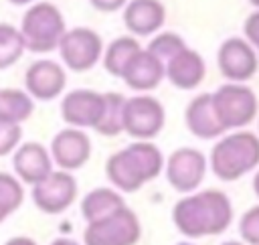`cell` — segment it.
<instances>
[{
	"mask_svg": "<svg viewBox=\"0 0 259 245\" xmlns=\"http://www.w3.org/2000/svg\"><path fill=\"white\" fill-rule=\"evenodd\" d=\"M172 221L188 239L221 235L233 223V205L231 198L217 188H206L192 194L188 192L174 205Z\"/></svg>",
	"mask_w": 259,
	"mask_h": 245,
	"instance_id": "obj_1",
	"label": "cell"
},
{
	"mask_svg": "<svg viewBox=\"0 0 259 245\" xmlns=\"http://www.w3.org/2000/svg\"><path fill=\"white\" fill-rule=\"evenodd\" d=\"M164 162V154L158 146L146 140H136L107 158L105 176L119 192H136L146 182L160 176Z\"/></svg>",
	"mask_w": 259,
	"mask_h": 245,
	"instance_id": "obj_2",
	"label": "cell"
},
{
	"mask_svg": "<svg viewBox=\"0 0 259 245\" xmlns=\"http://www.w3.org/2000/svg\"><path fill=\"white\" fill-rule=\"evenodd\" d=\"M212 174L223 182H233L259 166V136L247 130L223 134L208 156Z\"/></svg>",
	"mask_w": 259,
	"mask_h": 245,
	"instance_id": "obj_3",
	"label": "cell"
},
{
	"mask_svg": "<svg viewBox=\"0 0 259 245\" xmlns=\"http://www.w3.org/2000/svg\"><path fill=\"white\" fill-rule=\"evenodd\" d=\"M24 47L30 53H51L59 47L65 34V18L61 10L51 2H32L22 14L18 26Z\"/></svg>",
	"mask_w": 259,
	"mask_h": 245,
	"instance_id": "obj_4",
	"label": "cell"
},
{
	"mask_svg": "<svg viewBox=\"0 0 259 245\" xmlns=\"http://www.w3.org/2000/svg\"><path fill=\"white\" fill-rule=\"evenodd\" d=\"M212 109L221 126L229 130H239L249 126L257 115V95L245 83H225L210 93Z\"/></svg>",
	"mask_w": 259,
	"mask_h": 245,
	"instance_id": "obj_5",
	"label": "cell"
},
{
	"mask_svg": "<svg viewBox=\"0 0 259 245\" xmlns=\"http://www.w3.org/2000/svg\"><path fill=\"white\" fill-rule=\"evenodd\" d=\"M140 237V219L127 207H121L103 219L87 223L83 231L85 245H136Z\"/></svg>",
	"mask_w": 259,
	"mask_h": 245,
	"instance_id": "obj_6",
	"label": "cell"
},
{
	"mask_svg": "<svg viewBox=\"0 0 259 245\" xmlns=\"http://www.w3.org/2000/svg\"><path fill=\"white\" fill-rule=\"evenodd\" d=\"M59 55L67 69L75 73H83L93 69L103 55V40L99 32L87 26H75L71 30H65V34L59 40Z\"/></svg>",
	"mask_w": 259,
	"mask_h": 245,
	"instance_id": "obj_7",
	"label": "cell"
},
{
	"mask_svg": "<svg viewBox=\"0 0 259 245\" xmlns=\"http://www.w3.org/2000/svg\"><path fill=\"white\" fill-rule=\"evenodd\" d=\"M166 121L164 105L152 95H136L123 103V132L136 140L150 142Z\"/></svg>",
	"mask_w": 259,
	"mask_h": 245,
	"instance_id": "obj_8",
	"label": "cell"
},
{
	"mask_svg": "<svg viewBox=\"0 0 259 245\" xmlns=\"http://www.w3.org/2000/svg\"><path fill=\"white\" fill-rule=\"evenodd\" d=\"M77 198V180L67 170H53L40 182L32 184V202L47 215L67 211Z\"/></svg>",
	"mask_w": 259,
	"mask_h": 245,
	"instance_id": "obj_9",
	"label": "cell"
},
{
	"mask_svg": "<svg viewBox=\"0 0 259 245\" xmlns=\"http://www.w3.org/2000/svg\"><path fill=\"white\" fill-rule=\"evenodd\" d=\"M217 65L221 75L231 83H245L257 73L259 57L243 36H229L219 47Z\"/></svg>",
	"mask_w": 259,
	"mask_h": 245,
	"instance_id": "obj_10",
	"label": "cell"
},
{
	"mask_svg": "<svg viewBox=\"0 0 259 245\" xmlns=\"http://www.w3.org/2000/svg\"><path fill=\"white\" fill-rule=\"evenodd\" d=\"M206 158L196 148H178L164 162L166 178L170 186L178 192H192L198 188L206 174Z\"/></svg>",
	"mask_w": 259,
	"mask_h": 245,
	"instance_id": "obj_11",
	"label": "cell"
},
{
	"mask_svg": "<svg viewBox=\"0 0 259 245\" xmlns=\"http://www.w3.org/2000/svg\"><path fill=\"white\" fill-rule=\"evenodd\" d=\"M51 158L59 170H79L91 158V140L81 128H65L51 142Z\"/></svg>",
	"mask_w": 259,
	"mask_h": 245,
	"instance_id": "obj_12",
	"label": "cell"
},
{
	"mask_svg": "<svg viewBox=\"0 0 259 245\" xmlns=\"http://www.w3.org/2000/svg\"><path fill=\"white\" fill-rule=\"evenodd\" d=\"M67 85L65 69L53 59H38L30 63L24 73V91L36 101L57 99Z\"/></svg>",
	"mask_w": 259,
	"mask_h": 245,
	"instance_id": "obj_13",
	"label": "cell"
},
{
	"mask_svg": "<svg viewBox=\"0 0 259 245\" xmlns=\"http://www.w3.org/2000/svg\"><path fill=\"white\" fill-rule=\"evenodd\" d=\"M105 107V93H97L91 89H73L61 101V117L73 128H91L101 119Z\"/></svg>",
	"mask_w": 259,
	"mask_h": 245,
	"instance_id": "obj_14",
	"label": "cell"
},
{
	"mask_svg": "<svg viewBox=\"0 0 259 245\" xmlns=\"http://www.w3.org/2000/svg\"><path fill=\"white\" fill-rule=\"evenodd\" d=\"M12 166L16 178L24 184H36L53 172L51 152L38 142H24L12 154Z\"/></svg>",
	"mask_w": 259,
	"mask_h": 245,
	"instance_id": "obj_15",
	"label": "cell"
},
{
	"mask_svg": "<svg viewBox=\"0 0 259 245\" xmlns=\"http://www.w3.org/2000/svg\"><path fill=\"white\" fill-rule=\"evenodd\" d=\"M166 22V8L160 0H127L123 6V24L132 36L156 34Z\"/></svg>",
	"mask_w": 259,
	"mask_h": 245,
	"instance_id": "obj_16",
	"label": "cell"
},
{
	"mask_svg": "<svg viewBox=\"0 0 259 245\" xmlns=\"http://www.w3.org/2000/svg\"><path fill=\"white\" fill-rule=\"evenodd\" d=\"M206 65L200 53L194 49L184 47L180 53H176L172 59L164 63V77L176 87V89H194L204 81Z\"/></svg>",
	"mask_w": 259,
	"mask_h": 245,
	"instance_id": "obj_17",
	"label": "cell"
},
{
	"mask_svg": "<svg viewBox=\"0 0 259 245\" xmlns=\"http://www.w3.org/2000/svg\"><path fill=\"white\" fill-rule=\"evenodd\" d=\"M121 79L134 91L156 89L164 79V63L148 49H140L127 63Z\"/></svg>",
	"mask_w": 259,
	"mask_h": 245,
	"instance_id": "obj_18",
	"label": "cell"
},
{
	"mask_svg": "<svg viewBox=\"0 0 259 245\" xmlns=\"http://www.w3.org/2000/svg\"><path fill=\"white\" fill-rule=\"evenodd\" d=\"M184 121H186L188 132L200 140H212V138H221L223 134H227V130L221 126L212 109L210 93H200L186 105Z\"/></svg>",
	"mask_w": 259,
	"mask_h": 245,
	"instance_id": "obj_19",
	"label": "cell"
},
{
	"mask_svg": "<svg viewBox=\"0 0 259 245\" xmlns=\"http://www.w3.org/2000/svg\"><path fill=\"white\" fill-rule=\"evenodd\" d=\"M121 207H125V200L117 188L99 186V188H93L91 192H87L83 196L81 215L87 223H91V221H97V219H103V217L115 213Z\"/></svg>",
	"mask_w": 259,
	"mask_h": 245,
	"instance_id": "obj_20",
	"label": "cell"
},
{
	"mask_svg": "<svg viewBox=\"0 0 259 245\" xmlns=\"http://www.w3.org/2000/svg\"><path fill=\"white\" fill-rule=\"evenodd\" d=\"M140 49H142V47H140L138 38L132 36V34L113 38V40L105 47V51H103V55H101V61H103L105 71H107L109 75L121 79V75H123L127 63L134 59V55H136Z\"/></svg>",
	"mask_w": 259,
	"mask_h": 245,
	"instance_id": "obj_21",
	"label": "cell"
},
{
	"mask_svg": "<svg viewBox=\"0 0 259 245\" xmlns=\"http://www.w3.org/2000/svg\"><path fill=\"white\" fill-rule=\"evenodd\" d=\"M34 111V99L24 89H0V121L22 124Z\"/></svg>",
	"mask_w": 259,
	"mask_h": 245,
	"instance_id": "obj_22",
	"label": "cell"
},
{
	"mask_svg": "<svg viewBox=\"0 0 259 245\" xmlns=\"http://www.w3.org/2000/svg\"><path fill=\"white\" fill-rule=\"evenodd\" d=\"M123 103H125V97L121 93H115V91L105 93V107L99 124L95 126L97 134L113 138L123 132Z\"/></svg>",
	"mask_w": 259,
	"mask_h": 245,
	"instance_id": "obj_23",
	"label": "cell"
},
{
	"mask_svg": "<svg viewBox=\"0 0 259 245\" xmlns=\"http://www.w3.org/2000/svg\"><path fill=\"white\" fill-rule=\"evenodd\" d=\"M24 51H26V47H24L18 26L0 22V71L18 63L20 57L24 55Z\"/></svg>",
	"mask_w": 259,
	"mask_h": 245,
	"instance_id": "obj_24",
	"label": "cell"
},
{
	"mask_svg": "<svg viewBox=\"0 0 259 245\" xmlns=\"http://www.w3.org/2000/svg\"><path fill=\"white\" fill-rule=\"evenodd\" d=\"M24 200L22 182L8 172H0V223H4L12 213L20 209Z\"/></svg>",
	"mask_w": 259,
	"mask_h": 245,
	"instance_id": "obj_25",
	"label": "cell"
},
{
	"mask_svg": "<svg viewBox=\"0 0 259 245\" xmlns=\"http://www.w3.org/2000/svg\"><path fill=\"white\" fill-rule=\"evenodd\" d=\"M186 47L184 38L178 32H158L150 43H148V51L154 53L162 63H166L168 59H172L176 53H180Z\"/></svg>",
	"mask_w": 259,
	"mask_h": 245,
	"instance_id": "obj_26",
	"label": "cell"
},
{
	"mask_svg": "<svg viewBox=\"0 0 259 245\" xmlns=\"http://www.w3.org/2000/svg\"><path fill=\"white\" fill-rule=\"evenodd\" d=\"M239 235L245 245H259V205L247 209L239 219Z\"/></svg>",
	"mask_w": 259,
	"mask_h": 245,
	"instance_id": "obj_27",
	"label": "cell"
},
{
	"mask_svg": "<svg viewBox=\"0 0 259 245\" xmlns=\"http://www.w3.org/2000/svg\"><path fill=\"white\" fill-rule=\"evenodd\" d=\"M22 140V128L20 124H8L0 121V156H8L20 146Z\"/></svg>",
	"mask_w": 259,
	"mask_h": 245,
	"instance_id": "obj_28",
	"label": "cell"
},
{
	"mask_svg": "<svg viewBox=\"0 0 259 245\" xmlns=\"http://www.w3.org/2000/svg\"><path fill=\"white\" fill-rule=\"evenodd\" d=\"M243 34H245L243 38L247 43H251V47L259 53V8L245 18V22H243Z\"/></svg>",
	"mask_w": 259,
	"mask_h": 245,
	"instance_id": "obj_29",
	"label": "cell"
},
{
	"mask_svg": "<svg viewBox=\"0 0 259 245\" xmlns=\"http://www.w3.org/2000/svg\"><path fill=\"white\" fill-rule=\"evenodd\" d=\"M89 4L99 12H117L127 4V0H89Z\"/></svg>",
	"mask_w": 259,
	"mask_h": 245,
	"instance_id": "obj_30",
	"label": "cell"
},
{
	"mask_svg": "<svg viewBox=\"0 0 259 245\" xmlns=\"http://www.w3.org/2000/svg\"><path fill=\"white\" fill-rule=\"evenodd\" d=\"M4 245H36V241H34V239H30V237L18 235V237H12V239H8Z\"/></svg>",
	"mask_w": 259,
	"mask_h": 245,
	"instance_id": "obj_31",
	"label": "cell"
},
{
	"mask_svg": "<svg viewBox=\"0 0 259 245\" xmlns=\"http://www.w3.org/2000/svg\"><path fill=\"white\" fill-rule=\"evenodd\" d=\"M51 245H79V243L73 241V239H67V237H59V239L51 241Z\"/></svg>",
	"mask_w": 259,
	"mask_h": 245,
	"instance_id": "obj_32",
	"label": "cell"
},
{
	"mask_svg": "<svg viewBox=\"0 0 259 245\" xmlns=\"http://www.w3.org/2000/svg\"><path fill=\"white\" fill-rule=\"evenodd\" d=\"M253 192H255V196L259 198V166H257V172H255V176H253Z\"/></svg>",
	"mask_w": 259,
	"mask_h": 245,
	"instance_id": "obj_33",
	"label": "cell"
},
{
	"mask_svg": "<svg viewBox=\"0 0 259 245\" xmlns=\"http://www.w3.org/2000/svg\"><path fill=\"white\" fill-rule=\"evenodd\" d=\"M10 4H14V6H28V4H32V2H36V0H8Z\"/></svg>",
	"mask_w": 259,
	"mask_h": 245,
	"instance_id": "obj_34",
	"label": "cell"
},
{
	"mask_svg": "<svg viewBox=\"0 0 259 245\" xmlns=\"http://www.w3.org/2000/svg\"><path fill=\"white\" fill-rule=\"evenodd\" d=\"M221 245H245L243 241H225V243H221Z\"/></svg>",
	"mask_w": 259,
	"mask_h": 245,
	"instance_id": "obj_35",
	"label": "cell"
},
{
	"mask_svg": "<svg viewBox=\"0 0 259 245\" xmlns=\"http://www.w3.org/2000/svg\"><path fill=\"white\" fill-rule=\"evenodd\" d=\"M249 2H251V4L255 6V8H259V0H249Z\"/></svg>",
	"mask_w": 259,
	"mask_h": 245,
	"instance_id": "obj_36",
	"label": "cell"
},
{
	"mask_svg": "<svg viewBox=\"0 0 259 245\" xmlns=\"http://www.w3.org/2000/svg\"><path fill=\"white\" fill-rule=\"evenodd\" d=\"M176 245H194V243H188V241H180V243H176Z\"/></svg>",
	"mask_w": 259,
	"mask_h": 245,
	"instance_id": "obj_37",
	"label": "cell"
},
{
	"mask_svg": "<svg viewBox=\"0 0 259 245\" xmlns=\"http://www.w3.org/2000/svg\"><path fill=\"white\" fill-rule=\"evenodd\" d=\"M257 57H259V53H257Z\"/></svg>",
	"mask_w": 259,
	"mask_h": 245,
	"instance_id": "obj_38",
	"label": "cell"
}]
</instances>
